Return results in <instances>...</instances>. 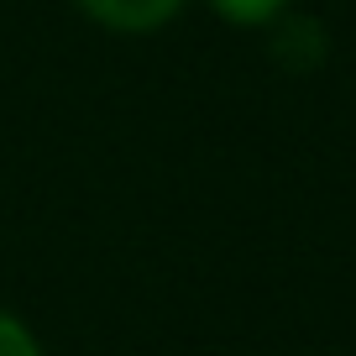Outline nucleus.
Instances as JSON below:
<instances>
[{
	"instance_id": "nucleus-3",
	"label": "nucleus",
	"mask_w": 356,
	"mask_h": 356,
	"mask_svg": "<svg viewBox=\"0 0 356 356\" xmlns=\"http://www.w3.org/2000/svg\"><path fill=\"white\" fill-rule=\"evenodd\" d=\"M210 11L231 26H267L289 11V0H210Z\"/></svg>"
},
{
	"instance_id": "nucleus-1",
	"label": "nucleus",
	"mask_w": 356,
	"mask_h": 356,
	"mask_svg": "<svg viewBox=\"0 0 356 356\" xmlns=\"http://www.w3.org/2000/svg\"><path fill=\"white\" fill-rule=\"evenodd\" d=\"M178 6L184 0H79V11L111 32H152V26L173 22Z\"/></svg>"
},
{
	"instance_id": "nucleus-4",
	"label": "nucleus",
	"mask_w": 356,
	"mask_h": 356,
	"mask_svg": "<svg viewBox=\"0 0 356 356\" xmlns=\"http://www.w3.org/2000/svg\"><path fill=\"white\" fill-rule=\"evenodd\" d=\"M0 356H42L37 351V335L6 309H0Z\"/></svg>"
},
{
	"instance_id": "nucleus-2",
	"label": "nucleus",
	"mask_w": 356,
	"mask_h": 356,
	"mask_svg": "<svg viewBox=\"0 0 356 356\" xmlns=\"http://www.w3.org/2000/svg\"><path fill=\"white\" fill-rule=\"evenodd\" d=\"M273 58L289 68H314L325 58V32L304 16H278V37H273Z\"/></svg>"
}]
</instances>
